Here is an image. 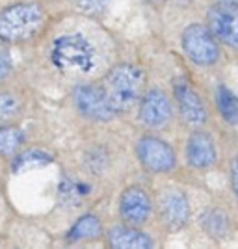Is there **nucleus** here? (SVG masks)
I'll list each match as a JSON object with an SVG mask.
<instances>
[{
  "label": "nucleus",
  "mask_w": 238,
  "mask_h": 249,
  "mask_svg": "<svg viewBox=\"0 0 238 249\" xmlns=\"http://www.w3.org/2000/svg\"><path fill=\"white\" fill-rule=\"evenodd\" d=\"M160 216L171 231L183 229L190 219V201L181 190H166L160 197Z\"/></svg>",
  "instance_id": "obj_12"
},
{
  "label": "nucleus",
  "mask_w": 238,
  "mask_h": 249,
  "mask_svg": "<svg viewBox=\"0 0 238 249\" xmlns=\"http://www.w3.org/2000/svg\"><path fill=\"white\" fill-rule=\"evenodd\" d=\"M201 227L210 238L221 240L229 234L231 221H229V216L221 208H207L201 216Z\"/></svg>",
  "instance_id": "obj_15"
},
{
  "label": "nucleus",
  "mask_w": 238,
  "mask_h": 249,
  "mask_svg": "<svg viewBox=\"0 0 238 249\" xmlns=\"http://www.w3.org/2000/svg\"><path fill=\"white\" fill-rule=\"evenodd\" d=\"M153 214L151 196L142 186H128L119 197V216L123 223L132 227L145 225Z\"/></svg>",
  "instance_id": "obj_9"
},
{
  "label": "nucleus",
  "mask_w": 238,
  "mask_h": 249,
  "mask_svg": "<svg viewBox=\"0 0 238 249\" xmlns=\"http://www.w3.org/2000/svg\"><path fill=\"white\" fill-rule=\"evenodd\" d=\"M220 2H238V0H220Z\"/></svg>",
  "instance_id": "obj_24"
},
{
  "label": "nucleus",
  "mask_w": 238,
  "mask_h": 249,
  "mask_svg": "<svg viewBox=\"0 0 238 249\" xmlns=\"http://www.w3.org/2000/svg\"><path fill=\"white\" fill-rule=\"evenodd\" d=\"M173 97L184 123L190 126H203L207 123V106L192 84L186 80H177L173 86Z\"/></svg>",
  "instance_id": "obj_10"
},
{
  "label": "nucleus",
  "mask_w": 238,
  "mask_h": 249,
  "mask_svg": "<svg viewBox=\"0 0 238 249\" xmlns=\"http://www.w3.org/2000/svg\"><path fill=\"white\" fill-rule=\"evenodd\" d=\"M216 104H218V112L225 119V123L237 126L238 124V97L233 93V89H229L227 86H218Z\"/></svg>",
  "instance_id": "obj_18"
},
{
  "label": "nucleus",
  "mask_w": 238,
  "mask_h": 249,
  "mask_svg": "<svg viewBox=\"0 0 238 249\" xmlns=\"http://www.w3.org/2000/svg\"><path fill=\"white\" fill-rule=\"evenodd\" d=\"M93 45L82 34H65L52 43L51 62L60 69H74L86 73L93 67Z\"/></svg>",
  "instance_id": "obj_3"
},
{
  "label": "nucleus",
  "mask_w": 238,
  "mask_h": 249,
  "mask_svg": "<svg viewBox=\"0 0 238 249\" xmlns=\"http://www.w3.org/2000/svg\"><path fill=\"white\" fill-rule=\"evenodd\" d=\"M108 246L115 249H149L153 248V240L142 229L132 225H114L106 232Z\"/></svg>",
  "instance_id": "obj_13"
},
{
  "label": "nucleus",
  "mask_w": 238,
  "mask_h": 249,
  "mask_svg": "<svg viewBox=\"0 0 238 249\" xmlns=\"http://www.w3.org/2000/svg\"><path fill=\"white\" fill-rule=\"evenodd\" d=\"M103 234V221L95 214H86L82 218L74 221L71 231L67 232V238L71 242H86V240H95Z\"/></svg>",
  "instance_id": "obj_16"
},
{
  "label": "nucleus",
  "mask_w": 238,
  "mask_h": 249,
  "mask_svg": "<svg viewBox=\"0 0 238 249\" xmlns=\"http://www.w3.org/2000/svg\"><path fill=\"white\" fill-rule=\"evenodd\" d=\"M45 10L36 2H15L0 11V39L22 43L32 39L45 24Z\"/></svg>",
  "instance_id": "obj_2"
},
{
  "label": "nucleus",
  "mask_w": 238,
  "mask_h": 249,
  "mask_svg": "<svg viewBox=\"0 0 238 249\" xmlns=\"http://www.w3.org/2000/svg\"><path fill=\"white\" fill-rule=\"evenodd\" d=\"M183 51L199 67H212L220 62V45L214 34L203 24H190L181 37Z\"/></svg>",
  "instance_id": "obj_4"
},
{
  "label": "nucleus",
  "mask_w": 238,
  "mask_h": 249,
  "mask_svg": "<svg viewBox=\"0 0 238 249\" xmlns=\"http://www.w3.org/2000/svg\"><path fill=\"white\" fill-rule=\"evenodd\" d=\"M138 117L144 126L151 130H162L173 117V104L171 99L160 88H153L145 91L140 99V112Z\"/></svg>",
  "instance_id": "obj_7"
},
{
  "label": "nucleus",
  "mask_w": 238,
  "mask_h": 249,
  "mask_svg": "<svg viewBox=\"0 0 238 249\" xmlns=\"http://www.w3.org/2000/svg\"><path fill=\"white\" fill-rule=\"evenodd\" d=\"M54 162V155L47 149H26L22 153H17L11 164L13 173H26L32 169H41Z\"/></svg>",
  "instance_id": "obj_14"
},
{
  "label": "nucleus",
  "mask_w": 238,
  "mask_h": 249,
  "mask_svg": "<svg viewBox=\"0 0 238 249\" xmlns=\"http://www.w3.org/2000/svg\"><path fill=\"white\" fill-rule=\"evenodd\" d=\"M208 30L218 41L238 51V2H220L208 10Z\"/></svg>",
  "instance_id": "obj_8"
},
{
  "label": "nucleus",
  "mask_w": 238,
  "mask_h": 249,
  "mask_svg": "<svg viewBox=\"0 0 238 249\" xmlns=\"http://www.w3.org/2000/svg\"><path fill=\"white\" fill-rule=\"evenodd\" d=\"M22 143H24V132L17 124H0V156L2 158L15 156L21 151Z\"/></svg>",
  "instance_id": "obj_17"
},
{
  "label": "nucleus",
  "mask_w": 238,
  "mask_h": 249,
  "mask_svg": "<svg viewBox=\"0 0 238 249\" xmlns=\"http://www.w3.org/2000/svg\"><path fill=\"white\" fill-rule=\"evenodd\" d=\"M73 103L78 114L95 123H108L117 115L104 88L93 84H78L73 89Z\"/></svg>",
  "instance_id": "obj_5"
},
{
  "label": "nucleus",
  "mask_w": 238,
  "mask_h": 249,
  "mask_svg": "<svg viewBox=\"0 0 238 249\" xmlns=\"http://www.w3.org/2000/svg\"><path fill=\"white\" fill-rule=\"evenodd\" d=\"M229 177H231V188H233V194L238 201V155L231 160V166H229Z\"/></svg>",
  "instance_id": "obj_23"
},
{
  "label": "nucleus",
  "mask_w": 238,
  "mask_h": 249,
  "mask_svg": "<svg viewBox=\"0 0 238 249\" xmlns=\"http://www.w3.org/2000/svg\"><path fill=\"white\" fill-rule=\"evenodd\" d=\"M13 69V60H11V52L8 47H0V84L10 76Z\"/></svg>",
  "instance_id": "obj_22"
},
{
  "label": "nucleus",
  "mask_w": 238,
  "mask_h": 249,
  "mask_svg": "<svg viewBox=\"0 0 238 249\" xmlns=\"http://www.w3.org/2000/svg\"><path fill=\"white\" fill-rule=\"evenodd\" d=\"M145 73L134 63H117L104 76V91L117 114L134 106L144 93Z\"/></svg>",
  "instance_id": "obj_1"
},
{
  "label": "nucleus",
  "mask_w": 238,
  "mask_h": 249,
  "mask_svg": "<svg viewBox=\"0 0 238 249\" xmlns=\"http://www.w3.org/2000/svg\"><path fill=\"white\" fill-rule=\"evenodd\" d=\"M22 112V101L13 91H0V123H8Z\"/></svg>",
  "instance_id": "obj_19"
},
{
  "label": "nucleus",
  "mask_w": 238,
  "mask_h": 249,
  "mask_svg": "<svg viewBox=\"0 0 238 249\" xmlns=\"http://www.w3.org/2000/svg\"><path fill=\"white\" fill-rule=\"evenodd\" d=\"M136 156L140 164L151 173H171L177 167V155L173 147L158 136H142L136 143Z\"/></svg>",
  "instance_id": "obj_6"
},
{
  "label": "nucleus",
  "mask_w": 238,
  "mask_h": 249,
  "mask_svg": "<svg viewBox=\"0 0 238 249\" xmlns=\"http://www.w3.org/2000/svg\"><path fill=\"white\" fill-rule=\"evenodd\" d=\"M108 164V158L104 155L103 151H93V153H90L88 158H86V166L88 169L92 171V173H101L104 167Z\"/></svg>",
  "instance_id": "obj_21"
},
{
  "label": "nucleus",
  "mask_w": 238,
  "mask_h": 249,
  "mask_svg": "<svg viewBox=\"0 0 238 249\" xmlns=\"http://www.w3.org/2000/svg\"><path fill=\"white\" fill-rule=\"evenodd\" d=\"M112 0H76V8L86 15H99L103 13Z\"/></svg>",
  "instance_id": "obj_20"
},
{
  "label": "nucleus",
  "mask_w": 238,
  "mask_h": 249,
  "mask_svg": "<svg viewBox=\"0 0 238 249\" xmlns=\"http://www.w3.org/2000/svg\"><path fill=\"white\" fill-rule=\"evenodd\" d=\"M186 160L194 169H210L218 162V149L212 136L196 130L192 132L186 142Z\"/></svg>",
  "instance_id": "obj_11"
}]
</instances>
